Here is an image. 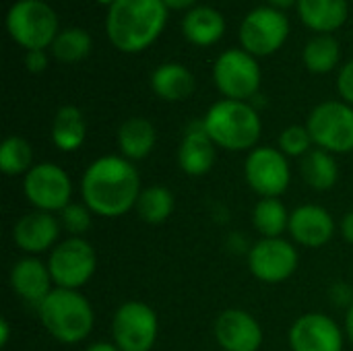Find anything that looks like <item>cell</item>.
I'll return each mask as SVG.
<instances>
[{
    "label": "cell",
    "mask_w": 353,
    "mask_h": 351,
    "mask_svg": "<svg viewBox=\"0 0 353 351\" xmlns=\"http://www.w3.org/2000/svg\"><path fill=\"white\" fill-rule=\"evenodd\" d=\"M174 207H176V199L170 188L149 186V188L141 190L134 211L141 217V221H145L149 225H159L172 217Z\"/></svg>",
    "instance_id": "cell-26"
},
{
    "label": "cell",
    "mask_w": 353,
    "mask_h": 351,
    "mask_svg": "<svg viewBox=\"0 0 353 351\" xmlns=\"http://www.w3.org/2000/svg\"><path fill=\"white\" fill-rule=\"evenodd\" d=\"M12 292L31 306H39L48 294L54 290V281L48 269V263H41L37 257H25L17 261L8 275Z\"/></svg>",
    "instance_id": "cell-18"
},
{
    "label": "cell",
    "mask_w": 353,
    "mask_h": 351,
    "mask_svg": "<svg viewBox=\"0 0 353 351\" xmlns=\"http://www.w3.org/2000/svg\"><path fill=\"white\" fill-rule=\"evenodd\" d=\"M345 337L353 345V304L347 308V317H345Z\"/></svg>",
    "instance_id": "cell-40"
},
{
    "label": "cell",
    "mask_w": 353,
    "mask_h": 351,
    "mask_svg": "<svg viewBox=\"0 0 353 351\" xmlns=\"http://www.w3.org/2000/svg\"><path fill=\"white\" fill-rule=\"evenodd\" d=\"M337 91L341 95V99L345 103H350L353 108V58L339 70L337 77Z\"/></svg>",
    "instance_id": "cell-33"
},
{
    "label": "cell",
    "mask_w": 353,
    "mask_h": 351,
    "mask_svg": "<svg viewBox=\"0 0 353 351\" xmlns=\"http://www.w3.org/2000/svg\"><path fill=\"white\" fill-rule=\"evenodd\" d=\"M60 234H62V225L58 221V215L33 209L31 213H25L14 223L12 242L27 257H37L50 252L58 244Z\"/></svg>",
    "instance_id": "cell-16"
},
{
    "label": "cell",
    "mask_w": 353,
    "mask_h": 351,
    "mask_svg": "<svg viewBox=\"0 0 353 351\" xmlns=\"http://www.w3.org/2000/svg\"><path fill=\"white\" fill-rule=\"evenodd\" d=\"M87 137L85 116L77 106H62L52 120V143L64 153L77 151Z\"/></svg>",
    "instance_id": "cell-24"
},
{
    "label": "cell",
    "mask_w": 353,
    "mask_h": 351,
    "mask_svg": "<svg viewBox=\"0 0 353 351\" xmlns=\"http://www.w3.org/2000/svg\"><path fill=\"white\" fill-rule=\"evenodd\" d=\"M168 23L163 0H116L108 8L105 33L112 46L124 54L147 50Z\"/></svg>",
    "instance_id": "cell-2"
},
{
    "label": "cell",
    "mask_w": 353,
    "mask_h": 351,
    "mask_svg": "<svg viewBox=\"0 0 353 351\" xmlns=\"http://www.w3.org/2000/svg\"><path fill=\"white\" fill-rule=\"evenodd\" d=\"M290 35V21L283 10L273 6H259L250 10L240 25L242 50L256 56L275 54Z\"/></svg>",
    "instance_id": "cell-12"
},
{
    "label": "cell",
    "mask_w": 353,
    "mask_h": 351,
    "mask_svg": "<svg viewBox=\"0 0 353 351\" xmlns=\"http://www.w3.org/2000/svg\"><path fill=\"white\" fill-rule=\"evenodd\" d=\"M8 339H10V325H8V319H0V345L6 348V345H8Z\"/></svg>",
    "instance_id": "cell-39"
},
{
    "label": "cell",
    "mask_w": 353,
    "mask_h": 351,
    "mask_svg": "<svg viewBox=\"0 0 353 351\" xmlns=\"http://www.w3.org/2000/svg\"><path fill=\"white\" fill-rule=\"evenodd\" d=\"M288 232L304 248H323L335 236V219L321 205H302L292 211Z\"/></svg>",
    "instance_id": "cell-17"
},
{
    "label": "cell",
    "mask_w": 353,
    "mask_h": 351,
    "mask_svg": "<svg viewBox=\"0 0 353 351\" xmlns=\"http://www.w3.org/2000/svg\"><path fill=\"white\" fill-rule=\"evenodd\" d=\"M302 58H304L306 68L312 74H327L339 64V58H341L339 41L331 33L316 35L306 43Z\"/></svg>",
    "instance_id": "cell-28"
},
{
    "label": "cell",
    "mask_w": 353,
    "mask_h": 351,
    "mask_svg": "<svg viewBox=\"0 0 353 351\" xmlns=\"http://www.w3.org/2000/svg\"><path fill=\"white\" fill-rule=\"evenodd\" d=\"M292 351H343L345 331L325 312L298 317L288 335Z\"/></svg>",
    "instance_id": "cell-14"
},
{
    "label": "cell",
    "mask_w": 353,
    "mask_h": 351,
    "mask_svg": "<svg viewBox=\"0 0 353 351\" xmlns=\"http://www.w3.org/2000/svg\"><path fill=\"white\" fill-rule=\"evenodd\" d=\"M213 335L221 351H259L265 339L261 323L242 308L223 310L215 319Z\"/></svg>",
    "instance_id": "cell-15"
},
{
    "label": "cell",
    "mask_w": 353,
    "mask_h": 351,
    "mask_svg": "<svg viewBox=\"0 0 353 351\" xmlns=\"http://www.w3.org/2000/svg\"><path fill=\"white\" fill-rule=\"evenodd\" d=\"M35 310L48 335L64 345L85 341L95 325L93 306L79 290L54 288Z\"/></svg>",
    "instance_id": "cell-3"
},
{
    "label": "cell",
    "mask_w": 353,
    "mask_h": 351,
    "mask_svg": "<svg viewBox=\"0 0 353 351\" xmlns=\"http://www.w3.org/2000/svg\"><path fill=\"white\" fill-rule=\"evenodd\" d=\"M298 12L312 31L333 33L347 21V0H298Z\"/></svg>",
    "instance_id": "cell-22"
},
{
    "label": "cell",
    "mask_w": 353,
    "mask_h": 351,
    "mask_svg": "<svg viewBox=\"0 0 353 351\" xmlns=\"http://www.w3.org/2000/svg\"><path fill=\"white\" fill-rule=\"evenodd\" d=\"M25 66L33 74L43 72L48 68V54H46V50H31V52H27L25 54Z\"/></svg>",
    "instance_id": "cell-34"
},
{
    "label": "cell",
    "mask_w": 353,
    "mask_h": 351,
    "mask_svg": "<svg viewBox=\"0 0 353 351\" xmlns=\"http://www.w3.org/2000/svg\"><path fill=\"white\" fill-rule=\"evenodd\" d=\"M306 128L319 149L333 155L353 151V108L345 101L331 99L319 103L310 112Z\"/></svg>",
    "instance_id": "cell-8"
},
{
    "label": "cell",
    "mask_w": 353,
    "mask_h": 351,
    "mask_svg": "<svg viewBox=\"0 0 353 351\" xmlns=\"http://www.w3.org/2000/svg\"><path fill=\"white\" fill-rule=\"evenodd\" d=\"M116 137H118L120 155L126 157L128 161H141V159L149 157L157 143L155 126L143 116L126 118L120 124Z\"/></svg>",
    "instance_id": "cell-20"
},
{
    "label": "cell",
    "mask_w": 353,
    "mask_h": 351,
    "mask_svg": "<svg viewBox=\"0 0 353 351\" xmlns=\"http://www.w3.org/2000/svg\"><path fill=\"white\" fill-rule=\"evenodd\" d=\"M91 215L93 213L85 203H70L58 213V221L68 238H83V234H87L91 228Z\"/></svg>",
    "instance_id": "cell-31"
},
{
    "label": "cell",
    "mask_w": 353,
    "mask_h": 351,
    "mask_svg": "<svg viewBox=\"0 0 353 351\" xmlns=\"http://www.w3.org/2000/svg\"><path fill=\"white\" fill-rule=\"evenodd\" d=\"M331 298H333V302L337 304V306H345V308H350L353 304V290L350 285H345V283H335L333 288H331Z\"/></svg>",
    "instance_id": "cell-35"
},
{
    "label": "cell",
    "mask_w": 353,
    "mask_h": 351,
    "mask_svg": "<svg viewBox=\"0 0 353 351\" xmlns=\"http://www.w3.org/2000/svg\"><path fill=\"white\" fill-rule=\"evenodd\" d=\"M205 130L211 141L225 151H252L261 139L263 122L250 101H215L205 118Z\"/></svg>",
    "instance_id": "cell-4"
},
{
    "label": "cell",
    "mask_w": 353,
    "mask_h": 351,
    "mask_svg": "<svg viewBox=\"0 0 353 351\" xmlns=\"http://www.w3.org/2000/svg\"><path fill=\"white\" fill-rule=\"evenodd\" d=\"M217 161V145L205 130L203 120L192 122L178 147V166L188 176H205Z\"/></svg>",
    "instance_id": "cell-19"
},
{
    "label": "cell",
    "mask_w": 353,
    "mask_h": 351,
    "mask_svg": "<svg viewBox=\"0 0 353 351\" xmlns=\"http://www.w3.org/2000/svg\"><path fill=\"white\" fill-rule=\"evenodd\" d=\"M23 194L35 211L58 215L70 205L72 180L58 163H35L23 176Z\"/></svg>",
    "instance_id": "cell-9"
},
{
    "label": "cell",
    "mask_w": 353,
    "mask_h": 351,
    "mask_svg": "<svg viewBox=\"0 0 353 351\" xmlns=\"http://www.w3.org/2000/svg\"><path fill=\"white\" fill-rule=\"evenodd\" d=\"M33 147L23 137H6L0 145V172L6 176H25L33 168Z\"/></svg>",
    "instance_id": "cell-29"
},
{
    "label": "cell",
    "mask_w": 353,
    "mask_h": 351,
    "mask_svg": "<svg viewBox=\"0 0 353 351\" xmlns=\"http://www.w3.org/2000/svg\"><path fill=\"white\" fill-rule=\"evenodd\" d=\"M141 176L132 161L122 155L93 159L81 176V199L93 215L114 219L137 207Z\"/></svg>",
    "instance_id": "cell-1"
},
{
    "label": "cell",
    "mask_w": 353,
    "mask_h": 351,
    "mask_svg": "<svg viewBox=\"0 0 353 351\" xmlns=\"http://www.w3.org/2000/svg\"><path fill=\"white\" fill-rule=\"evenodd\" d=\"M151 89L163 101H182L194 91V74L178 62H165L153 70Z\"/></svg>",
    "instance_id": "cell-23"
},
{
    "label": "cell",
    "mask_w": 353,
    "mask_h": 351,
    "mask_svg": "<svg viewBox=\"0 0 353 351\" xmlns=\"http://www.w3.org/2000/svg\"><path fill=\"white\" fill-rule=\"evenodd\" d=\"M163 4L170 8V10H190L196 6V0H163Z\"/></svg>",
    "instance_id": "cell-37"
},
{
    "label": "cell",
    "mask_w": 353,
    "mask_h": 351,
    "mask_svg": "<svg viewBox=\"0 0 353 351\" xmlns=\"http://www.w3.org/2000/svg\"><path fill=\"white\" fill-rule=\"evenodd\" d=\"M339 232H341L343 240H345V242H350V244L353 246V211L345 213V215L341 217V223H339Z\"/></svg>",
    "instance_id": "cell-36"
},
{
    "label": "cell",
    "mask_w": 353,
    "mask_h": 351,
    "mask_svg": "<svg viewBox=\"0 0 353 351\" xmlns=\"http://www.w3.org/2000/svg\"><path fill=\"white\" fill-rule=\"evenodd\" d=\"M48 269L54 288L81 290L95 275L97 252L85 238H66L50 250Z\"/></svg>",
    "instance_id": "cell-7"
},
{
    "label": "cell",
    "mask_w": 353,
    "mask_h": 351,
    "mask_svg": "<svg viewBox=\"0 0 353 351\" xmlns=\"http://www.w3.org/2000/svg\"><path fill=\"white\" fill-rule=\"evenodd\" d=\"M97 2H99V4H108V8H110L116 0H97Z\"/></svg>",
    "instance_id": "cell-42"
},
{
    "label": "cell",
    "mask_w": 353,
    "mask_h": 351,
    "mask_svg": "<svg viewBox=\"0 0 353 351\" xmlns=\"http://www.w3.org/2000/svg\"><path fill=\"white\" fill-rule=\"evenodd\" d=\"M8 35L27 52L52 48L58 31V17L43 0H17L6 12Z\"/></svg>",
    "instance_id": "cell-5"
},
{
    "label": "cell",
    "mask_w": 353,
    "mask_h": 351,
    "mask_svg": "<svg viewBox=\"0 0 353 351\" xmlns=\"http://www.w3.org/2000/svg\"><path fill=\"white\" fill-rule=\"evenodd\" d=\"M213 81L223 99L250 101L256 97L263 81L261 66L246 50H225L213 64Z\"/></svg>",
    "instance_id": "cell-6"
},
{
    "label": "cell",
    "mask_w": 353,
    "mask_h": 351,
    "mask_svg": "<svg viewBox=\"0 0 353 351\" xmlns=\"http://www.w3.org/2000/svg\"><path fill=\"white\" fill-rule=\"evenodd\" d=\"M89 52H91V35L79 27H68L60 31L52 43L54 58L64 64H77L85 60Z\"/></svg>",
    "instance_id": "cell-30"
},
{
    "label": "cell",
    "mask_w": 353,
    "mask_h": 351,
    "mask_svg": "<svg viewBox=\"0 0 353 351\" xmlns=\"http://www.w3.org/2000/svg\"><path fill=\"white\" fill-rule=\"evenodd\" d=\"M244 178L261 199H279L292 184L290 157L279 147H254L244 161Z\"/></svg>",
    "instance_id": "cell-11"
},
{
    "label": "cell",
    "mask_w": 353,
    "mask_h": 351,
    "mask_svg": "<svg viewBox=\"0 0 353 351\" xmlns=\"http://www.w3.org/2000/svg\"><path fill=\"white\" fill-rule=\"evenodd\" d=\"M159 335L155 310L139 300H128L114 312L112 339L122 351H151Z\"/></svg>",
    "instance_id": "cell-10"
},
{
    "label": "cell",
    "mask_w": 353,
    "mask_h": 351,
    "mask_svg": "<svg viewBox=\"0 0 353 351\" xmlns=\"http://www.w3.org/2000/svg\"><path fill=\"white\" fill-rule=\"evenodd\" d=\"M279 149L285 157H304L308 151H312L314 143H312V137L308 132L306 126H298V124H292L288 126L281 134H279Z\"/></svg>",
    "instance_id": "cell-32"
},
{
    "label": "cell",
    "mask_w": 353,
    "mask_h": 351,
    "mask_svg": "<svg viewBox=\"0 0 353 351\" xmlns=\"http://www.w3.org/2000/svg\"><path fill=\"white\" fill-rule=\"evenodd\" d=\"M300 263L298 248L285 238H261L248 250L250 273L263 283H281L290 279Z\"/></svg>",
    "instance_id": "cell-13"
},
{
    "label": "cell",
    "mask_w": 353,
    "mask_h": 351,
    "mask_svg": "<svg viewBox=\"0 0 353 351\" xmlns=\"http://www.w3.org/2000/svg\"><path fill=\"white\" fill-rule=\"evenodd\" d=\"M300 174L304 178V182L319 190H331L337 180H339V166L333 153L314 147L312 151H308L302 159H300Z\"/></svg>",
    "instance_id": "cell-25"
},
{
    "label": "cell",
    "mask_w": 353,
    "mask_h": 351,
    "mask_svg": "<svg viewBox=\"0 0 353 351\" xmlns=\"http://www.w3.org/2000/svg\"><path fill=\"white\" fill-rule=\"evenodd\" d=\"M182 31L186 39L199 48H209L223 37L225 21L219 10L211 6H194L186 10L182 19Z\"/></svg>",
    "instance_id": "cell-21"
},
{
    "label": "cell",
    "mask_w": 353,
    "mask_h": 351,
    "mask_svg": "<svg viewBox=\"0 0 353 351\" xmlns=\"http://www.w3.org/2000/svg\"><path fill=\"white\" fill-rule=\"evenodd\" d=\"M290 215L281 199H261L252 209V225L261 238H281L290 228Z\"/></svg>",
    "instance_id": "cell-27"
},
{
    "label": "cell",
    "mask_w": 353,
    "mask_h": 351,
    "mask_svg": "<svg viewBox=\"0 0 353 351\" xmlns=\"http://www.w3.org/2000/svg\"><path fill=\"white\" fill-rule=\"evenodd\" d=\"M85 351H122L114 341H95Z\"/></svg>",
    "instance_id": "cell-38"
},
{
    "label": "cell",
    "mask_w": 353,
    "mask_h": 351,
    "mask_svg": "<svg viewBox=\"0 0 353 351\" xmlns=\"http://www.w3.org/2000/svg\"><path fill=\"white\" fill-rule=\"evenodd\" d=\"M267 2H269V6H273V8H277V10L290 8L292 4H296V0H267Z\"/></svg>",
    "instance_id": "cell-41"
}]
</instances>
